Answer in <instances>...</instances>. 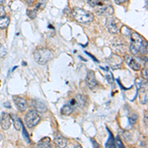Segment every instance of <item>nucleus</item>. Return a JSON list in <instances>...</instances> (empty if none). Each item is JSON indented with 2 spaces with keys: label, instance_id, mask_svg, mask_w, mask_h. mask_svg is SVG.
<instances>
[{
  "label": "nucleus",
  "instance_id": "1",
  "mask_svg": "<svg viewBox=\"0 0 148 148\" xmlns=\"http://www.w3.org/2000/svg\"><path fill=\"white\" fill-rule=\"evenodd\" d=\"M130 52L133 56L137 54H146L147 53V42L142 36L137 33H132L130 36Z\"/></svg>",
  "mask_w": 148,
  "mask_h": 148
},
{
  "label": "nucleus",
  "instance_id": "2",
  "mask_svg": "<svg viewBox=\"0 0 148 148\" xmlns=\"http://www.w3.org/2000/svg\"><path fill=\"white\" fill-rule=\"evenodd\" d=\"M52 57H53V53L47 49H40L34 52V58L36 62L40 65L47 64L49 60H51Z\"/></svg>",
  "mask_w": 148,
  "mask_h": 148
},
{
  "label": "nucleus",
  "instance_id": "3",
  "mask_svg": "<svg viewBox=\"0 0 148 148\" xmlns=\"http://www.w3.org/2000/svg\"><path fill=\"white\" fill-rule=\"evenodd\" d=\"M72 15L74 19L77 22L83 24H89L93 21V15L90 12L84 10L81 8H75L72 12Z\"/></svg>",
  "mask_w": 148,
  "mask_h": 148
},
{
  "label": "nucleus",
  "instance_id": "4",
  "mask_svg": "<svg viewBox=\"0 0 148 148\" xmlns=\"http://www.w3.org/2000/svg\"><path fill=\"white\" fill-rule=\"evenodd\" d=\"M40 121V116L39 114L36 110H32V111H29L27 114L25 116V123L26 125L30 128H33L36 126Z\"/></svg>",
  "mask_w": 148,
  "mask_h": 148
},
{
  "label": "nucleus",
  "instance_id": "5",
  "mask_svg": "<svg viewBox=\"0 0 148 148\" xmlns=\"http://www.w3.org/2000/svg\"><path fill=\"white\" fill-rule=\"evenodd\" d=\"M108 63L113 69L120 68L123 65V58L120 56H118V54L113 53L108 58Z\"/></svg>",
  "mask_w": 148,
  "mask_h": 148
},
{
  "label": "nucleus",
  "instance_id": "6",
  "mask_svg": "<svg viewBox=\"0 0 148 148\" xmlns=\"http://www.w3.org/2000/svg\"><path fill=\"white\" fill-rule=\"evenodd\" d=\"M13 99H14V103H15L16 107H17V109L19 111L25 112L26 110H27L28 104H27L26 99H24L23 97H20V96H14Z\"/></svg>",
  "mask_w": 148,
  "mask_h": 148
},
{
  "label": "nucleus",
  "instance_id": "7",
  "mask_svg": "<svg viewBox=\"0 0 148 148\" xmlns=\"http://www.w3.org/2000/svg\"><path fill=\"white\" fill-rule=\"evenodd\" d=\"M125 61H126V63L128 64V66H130V68H132L133 70H139V69L141 68V65H140L139 61L132 56H130V54L125 56Z\"/></svg>",
  "mask_w": 148,
  "mask_h": 148
},
{
  "label": "nucleus",
  "instance_id": "8",
  "mask_svg": "<svg viewBox=\"0 0 148 148\" xmlns=\"http://www.w3.org/2000/svg\"><path fill=\"white\" fill-rule=\"evenodd\" d=\"M0 125H1L3 130H9L12 125L11 116L7 113H2V116L0 118Z\"/></svg>",
  "mask_w": 148,
  "mask_h": 148
},
{
  "label": "nucleus",
  "instance_id": "9",
  "mask_svg": "<svg viewBox=\"0 0 148 148\" xmlns=\"http://www.w3.org/2000/svg\"><path fill=\"white\" fill-rule=\"evenodd\" d=\"M107 28H108L109 32L112 33V34H116V33H119L120 29H119L118 20L114 19L113 17H110L108 19V22H107Z\"/></svg>",
  "mask_w": 148,
  "mask_h": 148
},
{
  "label": "nucleus",
  "instance_id": "10",
  "mask_svg": "<svg viewBox=\"0 0 148 148\" xmlns=\"http://www.w3.org/2000/svg\"><path fill=\"white\" fill-rule=\"evenodd\" d=\"M96 11L100 14H108V15H113L114 14L113 7L110 5H104L102 2H100L96 6Z\"/></svg>",
  "mask_w": 148,
  "mask_h": 148
},
{
  "label": "nucleus",
  "instance_id": "11",
  "mask_svg": "<svg viewBox=\"0 0 148 148\" xmlns=\"http://www.w3.org/2000/svg\"><path fill=\"white\" fill-rule=\"evenodd\" d=\"M86 81H87V85L90 89H94L95 87H97L98 82L95 77V72L92 70H89L87 73V77H86Z\"/></svg>",
  "mask_w": 148,
  "mask_h": 148
},
{
  "label": "nucleus",
  "instance_id": "12",
  "mask_svg": "<svg viewBox=\"0 0 148 148\" xmlns=\"http://www.w3.org/2000/svg\"><path fill=\"white\" fill-rule=\"evenodd\" d=\"M32 106H33V108H34V110H36L37 112H39V113L42 114V113H46L47 111V106L40 101H37V100L32 101Z\"/></svg>",
  "mask_w": 148,
  "mask_h": 148
},
{
  "label": "nucleus",
  "instance_id": "13",
  "mask_svg": "<svg viewBox=\"0 0 148 148\" xmlns=\"http://www.w3.org/2000/svg\"><path fill=\"white\" fill-rule=\"evenodd\" d=\"M138 96H139V100H140V102L142 103V104H144V105H146L147 104V89H146V87H145V89H144V87H142V88H140V89H138Z\"/></svg>",
  "mask_w": 148,
  "mask_h": 148
},
{
  "label": "nucleus",
  "instance_id": "14",
  "mask_svg": "<svg viewBox=\"0 0 148 148\" xmlns=\"http://www.w3.org/2000/svg\"><path fill=\"white\" fill-rule=\"evenodd\" d=\"M73 111H74V107L70 103H68V104L64 105L62 107V109H61V114H62L63 116H69V114H71L73 113Z\"/></svg>",
  "mask_w": 148,
  "mask_h": 148
},
{
  "label": "nucleus",
  "instance_id": "15",
  "mask_svg": "<svg viewBox=\"0 0 148 148\" xmlns=\"http://www.w3.org/2000/svg\"><path fill=\"white\" fill-rule=\"evenodd\" d=\"M56 143L59 147H65L67 145V139L63 137L61 134H57L56 136Z\"/></svg>",
  "mask_w": 148,
  "mask_h": 148
},
{
  "label": "nucleus",
  "instance_id": "16",
  "mask_svg": "<svg viewBox=\"0 0 148 148\" xmlns=\"http://www.w3.org/2000/svg\"><path fill=\"white\" fill-rule=\"evenodd\" d=\"M11 119H13V123L14 125H15V128L17 130H21L23 127V123L22 121H21L20 118H18V116H16L15 114H12L11 116Z\"/></svg>",
  "mask_w": 148,
  "mask_h": 148
},
{
  "label": "nucleus",
  "instance_id": "17",
  "mask_svg": "<svg viewBox=\"0 0 148 148\" xmlns=\"http://www.w3.org/2000/svg\"><path fill=\"white\" fill-rule=\"evenodd\" d=\"M37 146L38 147H44V148L51 147V138H49V137L42 138V140H40V141L37 143Z\"/></svg>",
  "mask_w": 148,
  "mask_h": 148
},
{
  "label": "nucleus",
  "instance_id": "18",
  "mask_svg": "<svg viewBox=\"0 0 148 148\" xmlns=\"http://www.w3.org/2000/svg\"><path fill=\"white\" fill-rule=\"evenodd\" d=\"M10 23V18L8 16H2L0 17V29H6Z\"/></svg>",
  "mask_w": 148,
  "mask_h": 148
},
{
  "label": "nucleus",
  "instance_id": "19",
  "mask_svg": "<svg viewBox=\"0 0 148 148\" xmlns=\"http://www.w3.org/2000/svg\"><path fill=\"white\" fill-rule=\"evenodd\" d=\"M75 102H76V106L83 108L86 104V97L81 96V95H78V96L75 98Z\"/></svg>",
  "mask_w": 148,
  "mask_h": 148
},
{
  "label": "nucleus",
  "instance_id": "20",
  "mask_svg": "<svg viewBox=\"0 0 148 148\" xmlns=\"http://www.w3.org/2000/svg\"><path fill=\"white\" fill-rule=\"evenodd\" d=\"M135 86H136V89H140L142 87H146V80L144 81L143 78H137L135 80Z\"/></svg>",
  "mask_w": 148,
  "mask_h": 148
},
{
  "label": "nucleus",
  "instance_id": "21",
  "mask_svg": "<svg viewBox=\"0 0 148 148\" xmlns=\"http://www.w3.org/2000/svg\"><path fill=\"white\" fill-rule=\"evenodd\" d=\"M137 120H138V116L136 114H132L131 116H130V118H128V121H130V125H134L137 121Z\"/></svg>",
  "mask_w": 148,
  "mask_h": 148
},
{
  "label": "nucleus",
  "instance_id": "22",
  "mask_svg": "<svg viewBox=\"0 0 148 148\" xmlns=\"http://www.w3.org/2000/svg\"><path fill=\"white\" fill-rule=\"evenodd\" d=\"M37 12H38L37 9H34V10H28L27 14L31 19H34V18L37 17Z\"/></svg>",
  "mask_w": 148,
  "mask_h": 148
},
{
  "label": "nucleus",
  "instance_id": "23",
  "mask_svg": "<svg viewBox=\"0 0 148 148\" xmlns=\"http://www.w3.org/2000/svg\"><path fill=\"white\" fill-rule=\"evenodd\" d=\"M100 2H102V1H100V0H88V3L92 7H96Z\"/></svg>",
  "mask_w": 148,
  "mask_h": 148
},
{
  "label": "nucleus",
  "instance_id": "24",
  "mask_svg": "<svg viewBox=\"0 0 148 148\" xmlns=\"http://www.w3.org/2000/svg\"><path fill=\"white\" fill-rule=\"evenodd\" d=\"M5 54H6V49H5V47L2 46L1 44H0V58H1V57H3L4 56H5Z\"/></svg>",
  "mask_w": 148,
  "mask_h": 148
},
{
  "label": "nucleus",
  "instance_id": "25",
  "mask_svg": "<svg viewBox=\"0 0 148 148\" xmlns=\"http://www.w3.org/2000/svg\"><path fill=\"white\" fill-rule=\"evenodd\" d=\"M114 146L116 147H123V143H121V141L119 139V138H116V144H114Z\"/></svg>",
  "mask_w": 148,
  "mask_h": 148
},
{
  "label": "nucleus",
  "instance_id": "26",
  "mask_svg": "<svg viewBox=\"0 0 148 148\" xmlns=\"http://www.w3.org/2000/svg\"><path fill=\"white\" fill-rule=\"evenodd\" d=\"M5 15V9H4L3 5H1L0 4V17H2V16Z\"/></svg>",
  "mask_w": 148,
  "mask_h": 148
},
{
  "label": "nucleus",
  "instance_id": "27",
  "mask_svg": "<svg viewBox=\"0 0 148 148\" xmlns=\"http://www.w3.org/2000/svg\"><path fill=\"white\" fill-rule=\"evenodd\" d=\"M25 1L27 2L30 6H33V5H34V3H35V0H25Z\"/></svg>",
  "mask_w": 148,
  "mask_h": 148
},
{
  "label": "nucleus",
  "instance_id": "28",
  "mask_svg": "<svg viewBox=\"0 0 148 148\" xmlns=\"http://www.w3.org/2000/svg\"><path fill=\"white\" fill-rule=\"evenodd\" d=\"M114 1H116V4H123V3H125L127 0H114Z\"/></svg>",
  "mask_w": 148,
  "mask_h": 148
},
{
  "label": "nucleus",
  "instance_id": "29",
  "mask_svg": "<svg viewBox=\"0 0 148 148\" xmlns=\"http://www.w3.org/2000/svg\"><path fill=\"white\" fill-rule=\"evenodd\" d=\"M143 77H144L145 79H147V68H145L144 70H143Z\"/></svg>",
  "mask_w": 148,
  "mask_h": 148
},
{
  "label": "nucleus",
  "instance_id": "30",
  "mask_svg": "<svg viewBox=\"0 0 148 148\" xmlns=\"http://www.w3.org/2000/svg\"><path fill=\"white\" fill-rule=\"evenodd\" d=\"M4 3H5V0H0V4H1V5H3Z\"/></svg>",
  "mask_w": 148,
  "mask_h": 148
},
{
  "label": "nucleus",
  "instance_id": "31",
  "mask_svg": "<svg viewBox=\"0 0 148 148\" xmlns=\"http://www.w3.org/2000/svg\"><path fill=\"white\" fill-rule=\"evenodd\" d=\"M145 123H146V125H147V116H145Z\"/></svg>",
  "mask_w": 148,
  "mask_h": 148
},
{
  "label": "nucleus",
  "instance_id": "32",
  "mask_svg": "<svg viewBox=\"0 0 148 148\" xmlns=\"http://www.w3.org/2000/svg\"><path fill=\"white\" fill-rule=\"evenodd\" d=\"M100 1H102V2H107V1H110V0H100Z\"/></svg>",
  "mask_w": 148,
  "mask_h": 148
},
{
  "label": "nucleus",
  "instance_id": "33",
  "mask_svg": "<svg viewBox=\"0 0 148 148\" xmlns=\"http://www.w3.org/2000/svg\"><path fill=\"white\" fill-rule=\"evenodd\" d=\"M2 140V136H1V134H0V141Z\"/></svg>",
  "mask_w": 148,
  "mask_h": 148
},
{
  "label": "nucleus",
  "instance_id": "34",
  "mask_svg": "<svg viewBox=\"0 0 148 148\" xmlns=\"http://www.w3.org/2000/svg\"><path fill=\"white\" fill-rule=\"evenodd\" d=\"M0 118H1V116H0Z\"/></svg>",
  "mask_w": 148,
  "mask_h": 148
}]
</instances>
